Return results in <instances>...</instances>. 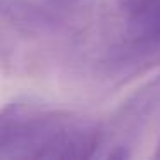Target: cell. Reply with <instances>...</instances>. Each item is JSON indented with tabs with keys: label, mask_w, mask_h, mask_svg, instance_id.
Masks as SVG:
<instances>
[{
	"label": "cell",
	"mask_w": 160,
	"mask_h": 160,
	"mask_svg": "<svg viewBox=\"0 0 160 160\" xmlns=\"http://www.w3.org/2000/svg\"><path fill=\"white\" fill-rule=\"evenodd\" d=\"M103 124L69 108L12 102L0 108V158L84 160L97 157Z\"/></svg>",
	"instance_id": "obj_1"
},
{
	"label": "cell",
	"mask_w": 160,
	"mask_h": 160,
	"mask_svg": "<svg viewBox=\"0 0 160 160\" xmlns=\"http://www.w3.org/2000/svg\"><path fill=\"white\" fill-rule=\"evenodd\" d=\"M119 40L108 53L115 74L131 76L160 64V0H114Z\"/></svg>",
	"instance_id": "obj_2"
},
{
	"label": "cell",
	"mask_w": 160,
	"mask_h": 160,
	"mask_svg": "<svg viewBox=\"0 0 160 160\" xmlns=\"http://www.w3.org/2000/svg\"><path fill=\"white\" fill-rule=\"evenodd\" d=\"M153 157H155V158H160V138H158V143H157V148H155Z\"/></svg>",
	"instance_id": "obj_3"
},
{
	"label": "cell",
	"mask_w": 160,
	"mask_h": 160,
	"mask_svg": "<svg viewBox=\"0 0 160 160\" xmlns=\"http://www.w3.org/2000/svg\"><path fill=\"white\" fill-rule=\"evenodd\" d=\"M53 4H59V5H62V4H69V2H72V0H52Z\"/></svg>",
	"instance_id": "obj_4"
}]
</instances>
